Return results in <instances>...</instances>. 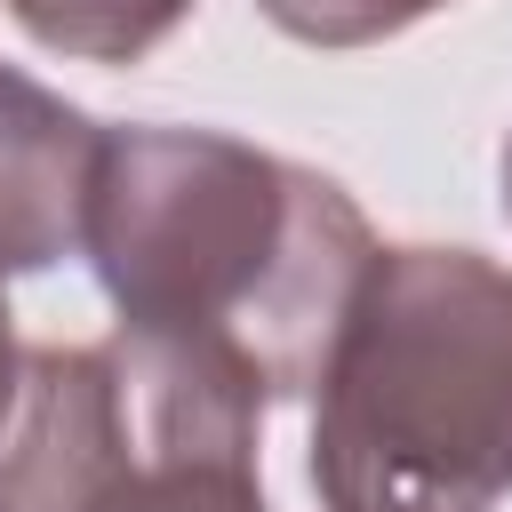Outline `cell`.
I'll use <instances>...</instances> for the list:
<instances>
[{"label": "cell", "mask_w": 512, "mask_h": 512, "mask_svg": "<svg viewBox=\"0 0 512 512\" xmlns=\"http://www.w3.org/2000/svg\"><path fill=\"white\" fill-rule=\"evenodd\" d=\"M80 256L128 344L232 376L248 400H304L376 264L360 208L256 144L208 128H112L96 144Z\"/></svg>", "instance_id": "6da1fadb"}, {"label": "cell", "mask_w": 512, "mask_h": 512, "mask_svg": "<svg viewBox=\"0 0 512 512\" xmlns=\"http://www.w3.org/2000/svg\"><path fill=\"white\" fill-rule=\"evenodd\" d=\"M328 512H496L512 496V272L472 248H376L320 368Z\"/></svg>", "instance_id": "7a4b0ae2"}, {"label": "cell", "mask_w": 512, "mask_h": 512, "mask_svg": "<svg viewBox=\"0 0 512 512\" xmlns=\"http://www.w3.org/2000/svg\"><path fill=\"white\" fill-rule=\"evenodd\" d=\"M112 360L136 392V456L88 512H264V488H256L264 408L240 384L136 352L120 336H112Z\"/></svg>", "instance_id": "3957f363"}, {"label": "cell", "mask_w": 512, "mask_h": 512, "mask_svg": "<svg viewBox=\"0 0 512 512\" xmlns=\"http://www.w3.org/2000/svg\"><path fill=\"white\" fill-rule=\"evenodd\" d=\"M96 144L64 96L0 64V272H48L80 248Z\"/></svg>", "instance_id": "277c9868"}, {"label": "cell", "mask_w": 512, "mask_h": 512, "mask_svg": "<svg viewBox=\"0 0 512 512\" xmlns=\"http://www.w3.org/2000/svg\"><path fill=\"white\" fill-rule=\"evenodd\" d=\"M192 0H8V16L40 40V48H64V56H88V64H136L152 40L176 32Z\"/></svg>", "instance_id": "5b68a950"}, {"label": "cell", "mask_w": 512, "mask_h": 512, "mask_svg": "<svg viewBox=\"0 0 512 512\" xmlns=\"http://www.w3.org/2000/svg\"><path fill=\"white\" fill-rule=\"evenodd\" d=\"M256 8L312 48H360V40H384L416 16H432L440 0H256Z\"/></svg>", "instance_id": "8992f818"}, {"label": "cell", "mask_w": 512, "mask_h": 512, "mask_svg": "<svg viewBox=\"0 0 512 512\" xmlns=\"http://www.w3.org/2000/svg\"><path fill=\"white\" fill-rule=\"evenodd\" d=\"M16 376H24V360H16V336H8V304H0V424L16 408Z\"/></svg>", "instance_id": "52a82bcc"}, {"label": "cell", "mask_w": 512, "mask_h": 512, "mask_svg": "<svg viewBox=\"0 0 512 512\" xmlns=\"http://www.w3.org/2000/svg\"><path fill=\"white\" fill-rule=\"evenodd\" d=\"M504 216H512V144H504Z\"/></svg>", "instance_id": "ba28073f"}]
</instances>
